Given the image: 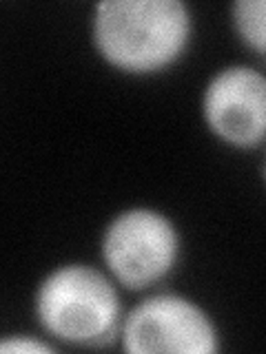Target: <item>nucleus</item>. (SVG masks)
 Returning a JSON list of instances; mask_svg holds the SVG:
<instances>
[{"instance_id":"nucleus-3","label":"nucleus","mask_w":266,"mask_h":354,"mask_svg":"<svg viewBox=\"0 0 266 354\" xmlns=\"http://www.w3.org/2000/svg\"><path fill=\"white\" fill-rule=\"evenodd\" d=\"M180 254V228L155 206L118 210L100 235V259L105 270L129 292H144L166 281Z\"/></svg>"},{"instance_id":"nucleus-5","label":"nucleus","mask_w":266,"mask_h":354,"mask_svg":"<svg viewBox=\"0 0 266 354\" xmlns=\"http://www.w3.org/2000/svg\"><path fill=\"white\" fill-rule=\"evenodd\" d=\"M202 122L218 142L236 151L266 144V73L233 62L209 77L200 97Z\"/></svg>"},{"instance_id":"nucleus-8","label":"nucleus","mask_w":266,"mask_h":354,"mask_svg":"<svg viewBox=\"0 0 266 354\" xmlns=\"http://www.w3.org/2000/svg\"><path fill=\"white\" fill-rule=\"evenodd\" d=\"M262 171H264V182H266V158H264V169Z\"/></svg>"},{"instance_id":"nucleus-7","label":"nucleus","mask_w":266,"mask_h":354,"mask_svg":"<svg viewBox=\"0 0 266 354\" xmlns=\"http://www.w3.org/2000/svg\"><path fill=\"white\" fill-rule=\"evenodd\" d=\"M58 350L53 341H44L40 337L33 335H5L3 341H0V352H18V354H51Z\"/></svg>"},{"instance_id":"nucleus-1","label":"nucleus","mask_w":266,"mask_h":354,"mask_svg":"<svg viewBox=\"0 0 266 354\" xmlns=\"http://www.w3.org/2000/svg\"><path fill=\"white\" fill-rule=\"evenodd\" d=\"M193 42V11L184 0H100L91 44L125 75H158L180 62Z\"/></svg>"},{"instance_id":"nucleus-6","label":"nucleus","mask_w":266,"mask_h":354,"mask_svg":"<svg viewBox=\"0 0 266 354\" xmlns=\"http://www.w3.org/2000/svg\"><path fill=\"white\" fill-rule=\"evenodd\" d=\"M229 14L238 40L266 58V0H236Z\"/></svg>"},{"instance_id":"nucleus-2","label":"nucleus","mask_w":266,"mask_h":354,"mask_svg":"<svg viewBox=\"0 0 266 354\" xmlns=\"http://www.w3.org/2000/svg\"><path fill=\"white\" fill-rule=\"evenodd\" d=\"M107 270L85 261H66L42 277L33 292L40 330L58 346L105 350L120 341L125 308Z\"/></svg>"},{"instance_id":"nucleus-4","label":"nucleus","mask_w":266,"mask_h":354,"mask_svg":"<svg viewBox=\"0 0 266 354\" xmlns=\"http://www.w3.org/2000/svg\"><path fill=\"white\" fill-rule=\"evenodd\" d=\"M120 346L131 354H218L222 332L195 299L182 292H153L125 313Z\"/></svg>"}]
</instances>
